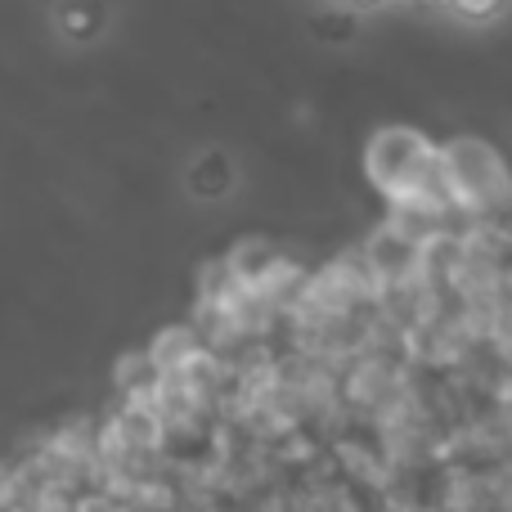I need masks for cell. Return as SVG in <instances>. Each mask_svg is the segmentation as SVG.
I'll return each instance as SVG.
<instances>
[{
    "mask_svg": "<svg viewBox=\"0 0 512 512\" xmlns=\"http://www.w3.org/2000/svg\"><path fill=\"white\" fill-rule=\"evenodd\" d=\"M441 176L445 194L463 221L512 212V167L481 135H454L441 144Z\"/></svg>",
    "mask_w": 512,
    "mask_h": 512,
    "instance_id": "obj_1",
    "label": "cell"
},
{
    "mask_svg": "<svg viewBox=\"0 0 512 512\" xmlns=\"http://www.w3.org/2000/svg\"><path fill=\"white\" fill-rule=\"evenodd\" d=\"M59 23L68 36L90 41V36L104 27V5H99V0H59Z\"/></svg>",
    "mask_w": 512,
    "mask_h": 512,
    "instance_id": "obj_2",
    "label": "cell"
},
{
    "mask_svg": "<svg viewBox=\"0 0 512 512\" xmlns=\"http://www.w3.org/2000/svg\"><path fill=\"white\" fill-rule=\"evenodd\" d=\"M194 194H207V198H216V194H225L230 189V162L221 158V153H207L203 162L194 167Z\"/></svg>",
    "mask_w": 512,
    "mask_h": 512,
    "instance_id": "obj_3",
    "label": "cell"
},
{
    "mask_svg": "<svg viewBox=\"0 0 512 512\" xmlns=\"http://www.w3.org/2000/svg\"><path fill=\"white\" fill-rule=\"evenodd\" d=\"M508 9V0H450V14L463 18V23H495L499 14Z\"/></svg>",
    "mask_w": 512,
    "mask_h": 512,
    "instance_id": "obj_4",
    "label": "cell"
},
{
    "mask_svg": "<svg viewBox=\"0 0 512 512\" xmlns=\"http://www.w3.org/2000/svg\"><path fill=\"white\" fill-rule=\"evenodd\" d=\"M315 27H319V36H328V41H342L346 32H355V18L351 14H324Z\"/></svg>",
    "mask_w": 512,
    "mask_h": 512,
    "instance_id": "obj_5",
    "label": "cell"
}]
</instances>
